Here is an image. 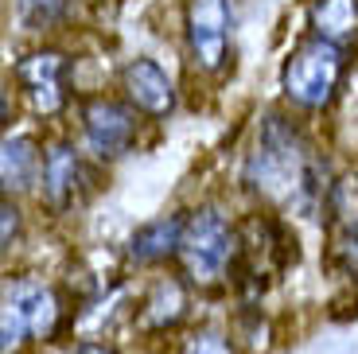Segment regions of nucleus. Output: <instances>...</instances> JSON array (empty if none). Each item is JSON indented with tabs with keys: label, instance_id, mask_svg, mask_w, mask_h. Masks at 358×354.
Instances as JSON below:
<instances>
[{
	"label": "nucleus",
	"instance_id": "obj_16",
	"mask_svg": "<svg viewBox=\"0 0 358 354\" xmlns=\"http://www.w3.org/2000/svg\"><path fill=\"white\" fill-rule=\"evenodd\" d=\"M323 261L335 276L358 284V230H335L323 234Z\"/></svg>",
	"mask_w": 358,
	"mask_h": 354
},
{
	"label": "nucleus",
	"instance_id": "obj_12",
	"mask_svg": "<svg viewBox=\"0 0 358 354\" xmlns=\"http://www.w3.org/2000/svg\"><path fill=\"white\" fill-rule=\"evenodd\" d=\"M39 176H43V144L31 133H4L0 141V191L4 199L39 195Z\"/></svg>",
	"mask_w": 358,
	"mask_h": 354
},
{
	"label": "nucleus",
	"instance_id": "obj_10",
	"mask_svg": "<svg viewBox=\"0 0 358 354\" xmlns=\"http://www.w3.org/2000/svg\"><path fill=\"white\" fill-rule=\"evenodd\" d=\"M117 90H121V98H125L148 125L168 121V117L179 109L176 78L164 71L152 55H136V59H129L125 66L117 71Z\"/></svg>",
	"mask_w": 358,
	"mask_h": 354
},
{
	"label": "nucleus",
	"instance_id": "obj_14",
	"mask_svg": "<svg viewBox=\"0 0 358 354\" xmlns=\"http://www.w3.org/2000/svg\"><path fill=\"white\" fill-rule=\"evenodd\" d=\"M78 0H12V20L27 36H55L74 20Z\"/></svg>",
	"mask_w": 358,
	"mask_h": 354
},
{
	"label": "nucleus",
	"instance_id": "obj_9",
	"mask_svg": "<svg viewBox=\"0 0 358 354\" xmlns=\"http://www.w3.org/2000/svg\"><path fill=\"white\" fill-rule=\"evenodd\" d=\"M191 292H195V288H191L179 273H156L152 281L136 292L133 308H129V319H133L136 335L160 339V335L179 331L191 316Z\"/></svg>",
	"mask_w": 358,
	"mask_h": 354
},
{
	"label": "nucleus",
	"instance_id": "obj_1",
	"mask_svg": "<svg viewBox=\"0 0 358 354\" xmlns=\"http://www.w3.org/2000/svg\"><path fill=\"white\" fill-rule=\"evenodd\" d=\"M238 183L253 199V206L273 214H323L335 171L327 152L315 144L304 121L285 106L261 109L253 121V136L242 152Z\"/></svg>",
	"mask_w": 358,
	"mask_h": 354
},
{
	"label": "nucleus",
	"instance_id": "obj_3",
	"mask_svg": "<svg viewBox=\"0 0 358 354\" xmlns=\"http://www.w3.org/2000/svg\"><path fill=\"white\" fill-rule=\"evenodd\" d=\"M350 62L355 55L339 47L323 43L315 36H304L288 47L277 71L280 106L296 117H323L331 113L343 98V86L350 78Z\"/></svg>",
	"mask_w": 358,
	"mask_h": 354
},
{
	"label": "nucleus",
	"instance_id": "obj_11",
	"mask_svg": "<svg viewBox=\"0 0 358 354\" xmlns=\"http://www.w3.org/2000/svg\"><path fill=\"white\" fill-rule=\"evenodd\" d=\"M183 222H187V211H168V214H156V218L141 222L125 241V265L129 269L176 265L179 238H183Z\"/></svg>",
	"mask_w": 358,
	"mask_h": 354
},
{
	"label": "nucleus",
	"instance_id": "obj_15",
	"mask_svg": "<svg viewBox=\"0 0 358 354\" xmlns=\"http://www.w3.org/2000/svg\"><path fill=\"white\" fill-rule=\"evenodd\" d=\"M323 234L335 230H358V168L335 171V183L323 203Z\"/></svg>",
	"mask_w": 358,
	"mask_h": 354
},
{
	"label": "nucleus",
	"instance_id": "obj_4",
	"mask_svg": "<svg viewBox=\"0 0 358 354\" xmlns=\"http://www.w3.org/2000/svg\"><path fill=\"white\" fill-rule=\"evenodd\" d=\"M66 327H74V300L63 284L31 273H16L4 281L0 354H24V346L31 343H55Z\"/></svg>",
	"mask_w": 358,
	"mask_h": 354
},
{
	"label": "nucleus",
	"instance_id": "obj_18",
	"mask_svg": "<svg viewBox=\"0 0 358 354\" xmlns=\"http://www.w3.org/2000/svg\"><path fill=\"white\" fill-rule=\"evenodd\" d=\"M24 238V211H20V199H0V249L12 253Z\"/></svg>",
	"mask_w": 358,
	"mask_h": 354
},
{
	"label": "nucleus",
	"instance_id": "obj_19",
	"mask_svg": "<svg viewBox=\"0 0 358 354\" xmlns=\"http://www.w3.org/2000/svg\"><path fill=\"white\" fill-rule=\"evenodd\" d=\"M71 354H121V346L109 335H82L78 343L71 346Z\"/></svg>",
	"mask_w": 358,
	"mask_h": 354
},
{
	"label": "nucleus",
	"instance_id": "obj_13",
	"mask_svg": "<svg viewBox=\"0 0 358 354\" xmlns=\"http://www.w3.org/2000/svg\"><path fill=\"white\" fill-rule=\"evenodd\" d=\"M308 36L358 55V0H308Z\"/></svg>",
	"mask_w": 358,
	"mask_h": 354
},
{
	"label": "nucleus",
	"instance_id": "obj_2",
	"mask_svg": "<svg viewBox=\"0 0 358 354\" xmlns=\"http://www.w3.org/2000/svg\"><path fill=\"white\" fill-rule=\"evenodd\" d=\"M242 261V218H234L218 203H199L187 211L183 238L176 253V273L195 292H222L234 284Z\"/></svg>",
	"mask_w": 358,
	"mask_h": 354
},
{
	"label": "nucleus",
	"instance_id": "obj_8",
	"mask_svg": "<svg viewBox=\"0 0 358 354\" xmlns=\"http://www.w3.org/2000/svg\"><path fill=\"white\" fill-rule=\"evenodd\" d=\"M183 59L199 78H222L234 66V0H183Z\"/></svg>",
	"mask_w": 358,
	"mask_h": 354
},
{
	"label": "nucleus",
	"instance_id": "obj_7",
	"mask_svg": "<svg viewBox=\"0 0 358 354\" xmlns=\"http://www.w3.org/2000/svg\"><path fill=\"white\" fill-rule=\"evenodd\" d=\"M101 164L86 156L74 136H51L43 141V176H39V206L51 218H71L98 187Z\"/></svg>",
	"mask_w": 358,
	"mask_h": 354
},
{
	"label": "nucleus",
	"instance_id": "obj_6",
	"mask_svg": "<svg viewBox=\"0 0 358 354\" xmlns=\"http://www.w3.org/2000/svg\"><path fill=\"white\" fill-rule=\"evenodd\" d=\"M12 82H16L20 98L27 101L31 117L59 121L74 106V55L66 47L39 43L16 59Z\"/></svg>",
	"mask_w": 358,
	"mask_h": 354
},
{
	"label": "nucleus",
	"instance_id": "obj_5",
	"mask_svg": "<svg viewBox=\"0 0 358 354\" xmlns=\"http://www.w3.org/2000/svg\"><path fill=\"white\" fill-rule=\"evenodd\" d=\"M74 117H78V136H82L78 144L101 168L141 148V133L148 125L121 94H82L74 101Z\"/></svg>",
	"mask_w": 358,
	"mask_h": 354
},
{
	"label": "nucleus",
	"instance_id": "obj_17",
	"mask_svg": "<svg viewBox=\"0 0 358 354\" xmlns=\"http://www.w3.org/2000/svg\"><path fill=\"white\" fill-rule=\"evenodd\" d=\"M179 354H242V343H238L226 327L203 323V327L187 331V339L179 343Z\"/></svg>",
	"mask_w": 358,
	"mask_h": 354
}]
</instances>
